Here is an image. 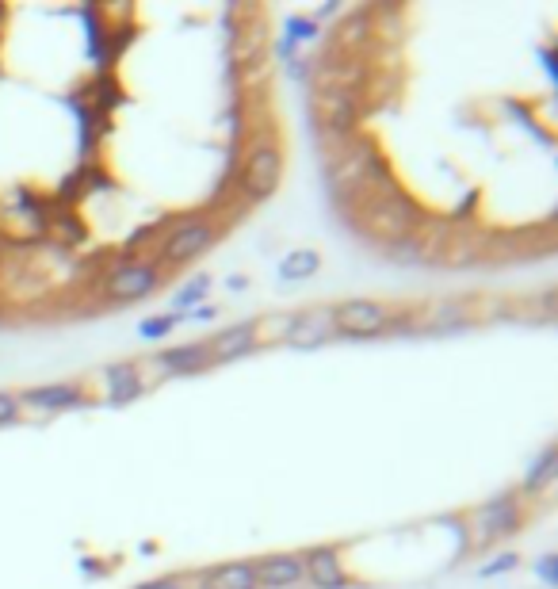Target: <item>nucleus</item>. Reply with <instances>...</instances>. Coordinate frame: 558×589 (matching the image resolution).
<instances>
[{"label":"nucleus","mask_w":558,"mask_h":589,"mask_svg":"<svg viewBox=\"0 0 558 589\" xmlns=\"http://www.w3.org/2000/svg\"><path fill=\"white\" fill-rule=\"evenodd\" d=\"M222 234V222L207 211L199 215H184V219L169 222V230L157 238V245L150 249V261L161 272H176V268H188L195 264L203 253H211V245Z\"/></svg>","instance_id":"obj_3"},{"label":"nucleus","mask_w":558,"mask_h":589,"mask_svg":"<svg viewBox=\"0 0 558 589\" xmlns=\"http://www.w3.org/2000/svg\"><path fill=\"white\" fill-rule=\"evenodd\" d=\"M23 414H65V410H77L88 406L92 394H88L85 379H65V383H43V387H23L16 391Z\"/></svg>","instance_id":"obj_8"},{"label":"nucleus","mask_w":558,"mask_h":589,"mask_svg":"<svg viewBox=\"0 0 558 589\" xmlns=\"http://www.w3.org/2000/svg\"><path fill=\"white\" fill-rule=\"evenodd\" d=\"M314 131L325 138H348V134H360L367 115V96L356 88H318L314 100Z\"/></svg>","instance_id":"obj_6"},{"label":"nucleus","mask_w":558,"mask_h":589,"mask_svg":"<svg viewBox=\"0 0 558 589\" xmlns=\"http://www.w3.org/2000/svg\"><path fill=\"white\" fill-rule=\"evenodd\" d=\"M138 551H142V555H153V551H157V540H142Z\"/></svg>","instance_id":"obj_35"},{"label":"nucleus","mask_w":558,"mask_h":589,"mask_svg":"<svg viewBox=\"0 0 558 589\" xmlns=\"http://www.w3.org/2000/svg\"><path fill=\"white\" fill-rule=\"evenodd\" d=\"M524 517H528V509H524V498H520V490L509 486V490H501V494H490L486 502H478L467 513V540L471 547L478 551H486V547H497L501 540H509L516 536L520 528H524Z\"/></svg>","instance_id":"obj_4"},{"label":"nucleus","mask_w":558,"mask_h":589,"mask_svg":"<svg viewBox=\"0 0 558 589\" xmlns=\"http://www.w3.org/2000/svg\"><path fill=\"white\" fill-rule=\"evenodd\" d=\"M192 589H257L253 559H230V563L199 570L192 578Z\"/></svg>","instance_id":"obj_17"},{"label":"nucleus","mask_w":558,"mask_h":589,"mask_svg":"<svg viewBox=\"0 0 558 589\" xmlns=\"http://www.w3.org/2000/svg\"><path fill=\"white\" fill-rule=\"evenodd\" d=\"M448 234H451L448 222L436 219V215H425L421 226H417L406 241H398L394 249H387V253L402 264H436L440 261V249H444Z\"/></svg>","instance_id":"obj_12"},{"label":"nucleus","mask_w":558,"mask_h":589,"mask_svg":"<svg viewBox=\"0 0 558 589\" xmlns=\"http://www.w3.org/2000/svg\"><path fill=\"white\" fill-rule=\"evenodd\" d=\"M96 295L111 306H130V303H146L150 295L161 291L165 284V272L150 261V257H123L119 264H111L108 272L96 276Z\"/></svg>","instance_id":"obj_5"},{"label":"nucleus","mask_w":558,"mask_h":589,"mask_svg":"<svg viewBox=\"0 0 558 589\" xmlns=\"http://www.w3.org/2000/svg\"><path fill=\"white\" fill-rule=\"evenodd\" d=\"M337 211L360 238L371 245H383V249H394L398 241H406L425 219L421 203L409 192H402V184H387V188L344 199V203H337Z\"/></svg>","instance_id":"obj_1"},{"label":"nucleus","mask_w":558,"mask_h":589,"mask_svg":"<svg viewBox=\"0 0 558 589\" xmlns=\"http://www.w3.org/2000/svg\"><path fill=\"white\" fill-rule=\"evenodd\" d=\"M153 368H161V375L172 379H188V375H203L211 371V349H207V337L203 341H184V345H165V349L153 352Z\"/></svg>","instance_id":"obj_13"},{"label":"nucleus","mask_w":558,"mask_h":589,"mask_svg":"<svg viewBox=\"0 0 558 589\" xmlns=\"http://www.w3.org/2000/svg\"><path fill=\"white\" fill-rule=\"evenodd\" d=\"M539 62H543V73H547V81L558 85V62H555V46H539Z\"/></svg>","instance_id":"obj_31"},{"label":"nucleus","mask_w":558,"mask_h":589,"mask_svg":"<svg viewBox=\"0 0 558 589\" xmlns=\"http://www.w3.org/2000/svg\"><path fill=\"white\" fill-rule=\"evenodd\" d=\"M211 287H215V280H211L207 272H195L192 280L172 295V310H176V314H188V310H195V306H203L207 299H211Z\"/></svg>","instance_id":"obj_21"},{"label":"nucleus","mask_w":558,"mask_h":589,"mask_svg":"<svg viewBox=\"0 0 558 589\" xmlns=\"http://www.w3.org/2000/svg\"><path fill=\"white\" fill-rule=\"evenodd\" d=\"M486 257H490V238L471 234V230H451L436 264H444V268H471V264L486 261Z\"/></svg>","instance_id":"obj_18"},{"label":"nucleus","mask_w":558,"mask_h":589,"mask_svg":"<svg viewBox=\"0 0 558 589\" xmlns=\"http://www.w3.org/2000/svg\"><path fill=\"white\" fill-rule=\"evenodd\" d=\"M337 341V329H333V306H302L291 314V329H287V349L295 352H314Z\"/></svg>","instance_id":"obj_11"},{"label":"nucleus","mask_w":558,"mask_h":589,"mask_svg":"<svg viewBox=\"0 0 558 589\" xmlns=\"http://www.w3.org/2000/svg\"><path fill=\"white\" fill-rule=\"evenodd\" d=\"M115 563H104V559H96V555H81V574L85 578H108Z\"/></svg>","instance_id":"obj_30"},{"label":"nucleus","mask_w":558,"mask_h":589,"mask_svg":"<svg viewBox=\"0 0 558 589\" xmlns=\"http://www.w3.org/2000/svg\"><path fill=\"white\" fill-rule=\"evenodd\" d=\"M555 475H558V452L555 444H547L543 452H539L532 463H528V471H524V479H520V498L528 502V498H539V494H547L551 486H555Z\"/></svg>","instance_id":"obj_19"},{"label":"nucleus","mask_w":558,"mask_h":589,"mask_svg":"<svg viewBox=\"0 0 558 589\" xmlns=\"http://www.w3.org/2000/svg\"><path fill=\"white\" fill-rule=\"evenodd\" d=\"M283 169H287V157H283L276 123H257L253 119L234 169V196H241L249 207L268 203L283 184Z\"/></svg>","instance_id":"obj_2"},{"label":"nucleus","mask_w":558,"mask_h":589,"mask_svg":"<svg viewBox=\"0 0 558 589\" xmlns=\"http://www.w3.org/2000/svg\"><path fill=\"white\" fill-rule=\"evenodd\" d=\"M134 589H192V574H161V578H150V582H142V586Z\"/></svg>","instance_id":"obj_29"},{"label":"nucleus","mask_w":558,"mask_h":589,"mask_svg":"<svg viewBox=\"0 0 558 589\" xmlns=\"http://www.w3.org/2000/svg\"><path fill=\"white\" fill-rule=\"evenodd\" d=\"M352 589H364V586H352Z\"/></svg>","instance_id":"obj_36"},{"label":"nucleus","mask_w":558,"mask_h":589,"mask_svg":"<svg viewBox=\"0 0 558 589\" xmlns=\"http://www.w3.org/2000/svg\"><path fill=\"white\" fill-rule=\"evenodd\" d=\"M520 567V555L516 551H501L494 559H486L482 567H478V578H497V574H513Z\"/></svg>","instance_id":"obj_26"},{"label":"nucleus","mask_w":558,"mask_h":589,"mask_svg":"<svg viewBox=\"0 0 558 589\" xmlns=\"http://www.w3.org/2000/svg\"><path fill=\"white\" fill-rule=\"evenodd\" d=\"M283 39H291L295 46H310L322 39V23L314 20V16H306V12H291L287 23H283Z\"/></svg>","instance_id":"obj_23"},{"label":"nucleus","mask_w":558,"mask_h":589,"mask_svg":"<svg viewBox=\"0 0 558 589\" xmlns=\"http://www.w3.org/2000/svg\"><path fill=\"white\" fill-rule=\"evenodd\" d=\"M482 299L478 295H451L432 303L429 310H417V329L413 333H451V329H467L482 318Z\"/></svg>","instance_id":"obj_9"},{"label":"nucleus","mask_w":558,"mask_h":589,"mask_svg":"<svg viewBox=\"0 0 558 589\" xmlns=\"http://www.w3.org/2000/svg\"><path fill=\"white\" fill-rule=\"evenodd\" d=\"M207 349H211V364H234L245 360L260 349L257 345V318H245V322H230L226 329H218L215 337H207Z\"/></svg>","instance_id":"obj_14"},{"label":"nucleus","mask_w":558,"mask_h":589,"mask_svg":"<svg viewBox=\"0 0 558 589\" xmlns=\"http://www.w3.org/2000/svg\"><path fill=\"white\" fill-rule=\"evenodd\" d=\"M390 314H394V306L383 303V299L356 295V299H344V303L333 306V329H337V337H344V341L387 337Z\"/></svg>","instance_id":"obj_7"},{"label":"nucleus","mask_w":558,"mask_h":589,"mask_svg":"<svg viewBox=\"0 0 558 589\" xmlns=\"http://www.w3.org/2000/svg\"><path fill=\"white\" fill-rule=\"evenodd\" d=\"M302 574L310 589H352V574L344 567V555L341 544H314V547H302Z\"/></svg>","instance_id":"obj_10"},{"label":"nucleus","mask_w":558,"mask_h":589,"mask_svg":"<svg viewBox=\"0 0 558 589\" xmlns=\"http://www.w3.org/2000/svg\"><path fill=\"white\" fill-rule=\"evenodd\" d=\"M23 417V406L20 398H16V391H0V429L4 425H16Z\"/></svg>","instance_id":"obj_28"},{"label":"nucleus","mask_w":558,"mask_h":589,"mask_svg":"<svg viewBox=\"0 0 558 589\" xmlns=\"http://www.w3.org/2000/svg\"><path fill=\"white\" fill-rule=\"evenodd\" d=\"M329 16H341V0H325L322 8L314 12V20L322 23V20H329Z\"/></svg>","instance_id":"obj_33"},{"label":"nucleus","mask_w":558,"mask_h":589,"mask_svg":"<svg viewBox=\"0 0 558 589\" xmlns=\"http://www.w3.org/2000/svg\"><path fill=\"white\" fill-rule=\"evenodd\" d=\"M46 230L54 234V238H62L65 234V241H73V245H85V238H88V226L73 211H62V215H54V219L46 222Z\"/></svg>","instance_id":"obj_25"},{"label":"nucleus","mask_w":558,"mask_h":589,"mask_svg":"<svg viewBox=\"0 0 558 589\" xmlns=\"http://www.w3.org/2000/svg\"><path fill=\"white\" fill-rule=\"evenodd\" d=\"M218 318V306L215 303H203V306H195V310H188L184 314V322H215Z\"/></svg>","instance_id":"obj_32"},{"label":"nucleus","mask_w":558,"mask_h":589,"mask_svg":"<svg viewBox=\"0 0 558 589\" xmlns=\"http://www.w3.org/2000/svg\"><path fill=\"white\" fill-rule=\"evenodd\" d=\"M291 314H295V310H283V314H260L257 318V345H283V341H287V329H291Z\"/></svg>","instance_id":"obj_24"},{"label":"nucleus","mask_w":558,"mask_h":589,"mask_svg":"<svg viewBox=\"0 0 558 589\" xmlns=\"http://www.w3.org/2000/svg\"><path fill=\"white\" fill-rule=\"evenodd\" d=\"M184 322V314H176V310H161V314H150V318H142L138 322V337L142 341H150V345H161V341H169L172 329Z\"/></svg>","instance_id":"obj_22"},{"label":"nucleus","mask_w":558,"mask_h":589,"mask_svg":"<svg viewBox=\"0 0 558 589\" xmlns=\"http://www.w3.org/2000/svg\"><path fill=\"white\" fill-rule=\"evenodd\" d=\"M253 570H257V589H299L306 582L299 551H268L253 559Z\"/></svg>","instance_id":"obj_15"},{"label":"nucleus","mask_w":558,"mask_h":589,"mask_svg":"<svg viewBox=\"0 0 558 589\" xmlns=\"http://www.w3.org/2000/svg\"><path fill=\"white\" fill-rule=\"evenodd\" d=\"M226 284H230V291H245V287H249V276H241V272H237V276H230Z\"/></svg>","instance_id":"obj_34"},{"label":"nucleus","mask_w":558,"mask_h":589,"mask_svg":"<svg viewBox=\"0 0 558 589\" xmlns=\"http://www.w3.org/2000/svg\"><path fill=\"white\" fill-rule=\"evenodd\" d=\"M322 272V253L310 249V245H299V249H287L283 261H279V280L287 284H306Z\"/></svg>","instance_id":"obj_20"},{"label":"nucleus","mask_w":558,"mask_h":589,"mask_svg":"<svg viewBox=\"0 0 558 589\" xmlns=\"http://www.w3.org/2000/svg\"><path fill=\"white\" fill-rule=\"evenodd\" d=\"M532 574H536L547 589H555L558 586V555L555 551H543L536 563H532Z\"/></svg>","instance_id":"obj_27"},{"label":"nucleus","mask_w":558,"mask_h":589,"mask_svg":"<svg viewBox=\"0 0 558 589\" xmlns=\"http://www.w3.org/2000/svg\"><path fill=\"white\" fill-rule=\"evenodd\" d=\"M146 391H150V387H146V379H142V364H138V360H115V364L104 368V394H108L111 410L134 406Z\"/></svg>","instance_id":"obj_16"}]
</instances>
